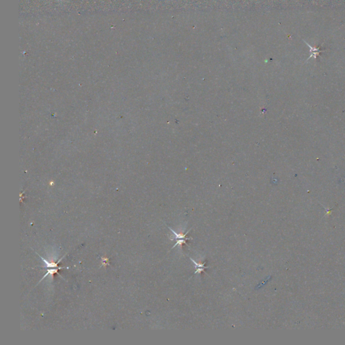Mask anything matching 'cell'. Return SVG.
<instances>
[{
  "mask_svg": "<svg viewBox=\"0 0 345 345\" xmlns=\"http://www.w3.org/2000/svg\"><path fill=\"white\" fill-rule=\"evenodd\" d=\"M190 260H191V261L193 262L194 264H195V266H196V272H194V274H196L197 273L201 274V273H202V272H205V269L208 268V267L205 266V262L204 263L196 262L195 261L194 259H192V258H190Z\"/></svg>",
  "mask_w": 345,
  "mask_h": 345,
  "instance_id": "1",
  "label": "cell"
},
{
  "mask_svg": "<svg viewBox=\"0 0 345 345\" xmlns=\"http://www.w3.org/2000/svg\"><path fill=\"white\" fill-rule=\"evenodd\" d=\"M304 42H306V45L310 48V52H311V55H310V57L308 58H311V57H314L315 59H316L317 56H319L320 53L323 51L322 50L320 49V47H311V45H309L308 43H307V42H306L304 41Z\"/></svg>",
  "mask_w": 345,
  "mask_h": 345,
  "instance_id": "2",
  "label": "cell"
},
{
  "mask_svg": "<svg viewBox=\"0 0 345 345\" xmlns=\"http://www.w3.org/2000/svg\"><path fill=\"white\" fill-rule=\"evenodd\" d=\"M37 254H38V253H37ZM38 255H39V254H38ZM40 256V258H41V260L44 262L45 263V264H46V266H45V268H47V269L49 268H60V267L58 266V264L60 262V261H61V260H62L63 258L64 257V256H63V258H61L60 260H59L57 263H54V262H47L46 260H45V259H44L43 258H42V257H41V256Z\"/></svg>",
  "mask_w": 345,
  "mask_h": 345,
  "instance_id": "3",
  "label": "cell"
},
{
  "mask_svg": "<svg viewBox=\"0 0 345 345\" xmlns=\"http://www.w3.org/2000/svg\"><path fill=\"white\" fill-rule=\"evenodd\" d=\"M167 227L171 230V231H172L173 233L174 234V235H175V240L181 239H185V238H187V234H188V232H189V231H190V230H191V229L189 230V231H188V232H187L186 233H185V234H183V233H177V232H176L175 231H173V230L172 229L170 228V227L167 226Z\"/></svg>",
  "mask_w": 345,
  "mask_h": 345,
  "instance_id": "4",
  "label": "cell"
},
{
  "mask_svg": "<svg viewBox=\"0 0 345 345\" xmlns=\"http://www.w3.org/2000/svg\"><path fill=\"white\" fill-rule=\"evenodd\" d=\"M62 268H65V267H60V268H53V269H51V270L48 269V270H47V273L46 274H45L43 277H42V279H41V280H40V282L42 281V279H45V278L47 276H48V275H51V276L52 278H53V275H54V274H56V273L58 274V270H59L62 269Z\"/></svg>",
  "mask_w": 345,
  "mask_h": 345,
  "instance_id": "5",
  "label": "cell"
},
{
  "mask_svg": "<svg viewBox=\"0 0 345 345\" xmlns=\"http://www.w3.org/2000/svg\"><path fill=\"white\" fill-rule=\"evenodd\" d=\"M190 239L189 238H185V239H178V240H176V243L175 244L173 245V247H172V249L174 248L175 246H177L178 245H180L181 246H182L183 245H187V240H189Z\"/></svg>",
  "mask_w": 345,
  "mask_h": 345,
  "instance_id": "6",
  "label": "cell"
}]
</instances>
